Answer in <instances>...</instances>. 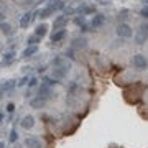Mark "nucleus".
<instances>
[{
	"label": "nucleus",
	"instance_id": "f3484780",
	"mask_svg": "<svg viewBox=\"0 0 148 148\" xmlns=\"http://www.w3.org/2000/svg\"><path fill=\"white\" fill-rule=\"evenodd\" d=\"M64 23H66V16H59V18H56L54 20V28H58V30H61V27H63Z\"/></svg>",
	"mask_w": 148,
	"mask_h": 148
},
{
	"label": "nucleus",
	"instance_id": "9d476101",
	"mask_svg": "<svg viewBox=\"0 0 148 148\" xmlns=\"http://www.w3.org/2000/svg\"><path fill=\"white\" fill-rule=\"evenodd\" d=\"M64 35H66V30H63V28H61V30H58V32H54V35L51 36V41H53V43L61 41V40L64 38Z\"/></svg>",
	"mask_w": 148,
	"mask_h": 148
},
{
	"label": "nucleus",
	"instance_id": "2eb2a0df",
	"mask_svg": "<svg viewBox=\"0 0 148 148\" xmlns=\"http://www.w3.org/2000/svg\"><path fill=\"white\" fill-rule=\"evenodd\" d=\"M0 32L3 33V35H12V27L5 21H0Z\"/></svg>",
	"mask_w": 148,
	"mask_h": 148
},
{
	"label": "nucleus",
	"instance_id": "f03ea898",
	"mask_svg": "<svg viewBox=\"0 0 148 148\" xmlns=\"http://www.w3.org/2000/svg\"><path fill=\"white\" fill-rule=\"evenodd\" d=\"M68 71H69V64H68V63L61 64V66H54V69H53V76L56 77V79H63V77H66Z\"/></svg>",
	"mask_w": 148,
	"mask_h": 148
},
{
	"label": "nucleus",
	"instance_id": "0eeeda50",
	"mask_svg": "<svg viewBox=\"0 0 148 148\" xmlns=\"http://www.w3.org/2000/svg\"><path fill=\"white\" fill-rule=\"evenodd\" d=\"M48 8H49V10L54 13L56 10H61V8H64V2H63V0H51V2L48 3Z\"/></svg>",
	"mask_w": 148,
	"mask_h": 148
},
{
	"label": "nucleus",
	"instance_id": "b1692460",
	"mask_svg": "<svg viewBox=\"0 0 148 148\" xmlns=\"http://www.w3.org/2000/svg\"><path fill=\"white\" fill-rule=\"evenodd\" d=\"M140 15L145 16V18H148V7H147V8H143V10L140 12Z\"/></svg>",
	"mask_w": 148,
	"mask_h": 148
},
{
	"label": "nucleus",
	"instance_id": "1a4fd4ad",
	"mask_svg": "<svg viewBox=\"0 0 148 148\" xmlns=\"http://www.w3.org/2000/svg\"><path fill=\"white\" fill-rule=\"evenodd\" d=\"M53 95V92H51V87L48 84H43L41 86V89H40V97H43L45 101H46L48 97H51Z\"/></svg>",
	"mask_w": 148,
	"mask_h": 148
},
{
	"label": "nucleus",
	"instance_id": "4be33fe9",
	"mask_svg": "<svg viewBox=\"0 0 148 148\" xmlns=\"http://www.w3.org/2000/svg\"><path fill=\"white\" fill-rule=\"evenodd\" d=\"M28 81H30V77H27V76H25V77H21V79H20V82H18L16 86H18V87H23L25 84H28Z\"/></svg>",
	"mask_w": 148,
	"mask_h": 148
},
{
	"label": "nucleus",
	"instance_id": "423d86ee",
	"mask_svg": "<svg viewBox=\"0 0 148 148\" xmlns=\"http://www.w3.org/2000/svg\"><path fill=\"white\" fill-rule=\"evenodd\" d=\"M33 125H35V117L33 115H25L21 119V128L30 130V128H33Z\"/></svg>",
	"mask_w": 148,
	"mask_h": 148
},
{
	"label": "nucleus",
	"instance_id": "bb28decb",
	"mask_svg": "<svg viewBox=\"0 0 148 148\" xmlns=\"http://www.w3.org/2000/svg\"><path fill=\"white\" fill-rule=\"evenodd\" d=\"M3 20H5V15H3V13L0 12V21H3Z\"/></svg>",
	"mask_w": 148,
	"mask_h": 148
},
{
	"label": "nucleus",
	"instance_id": "dca6fc26",
	"mask_svg": "<svg viewBox=\"0 0 148 148\" xmlns=\"http://www.w3.org/2000/svg\"><path fill=\"white\" fill-rule=\"evenodd\" d=\"M13 59H15V53H12V51H10V53L3 54V59H2V63H3V64H10Z\"/></svg>",
	"mask_w": 148,
	"mask_h": 148
},
{
	"label": "nucleus",
	"instance_id": "6e6552de",
	"mask_svg": "<svg viewBox=\"0 0 148 148\" xmlns=\"http://www.w3.org/2000/svg\"><path fill=\"white\" fill-rule=\"evenodd\" d=\"M45 99L43 97H40V95H36V97H33L32 101H30V106L33 107V109H43V106H45Z\"/></svg>",
	"mask_w": 148,
	"mask_h": 148
},
{
	"label": "nucleus",
	"instance_id": "9b49d317",
	"mask_svg": "<svg viewBox=\"0 0 148 148\" xmlns=\"http://www.w3.org/2000/svg\"><path fill=\"white\" fill-rule=\"evenodd\" d=\"M35 53H38V46H28L23 49V58H30V56H33Z\"/></svg>",
	"mask_w": 148,
	"mask_h": 148
},
{
	"label": "nucleus",
	"instance_id": "c85d7f7f",
	"mask_svg": "<svg viewBox=\"0 0 148 148\" xmlns=\"http://www.w3.org/2000/svg\"><path fill=\"white\" fill-rule=\"evenodd\" d=\"M2 119H3V114H0V122H2Z\"/></svg>",
	"mask_w": 148,
	"mask_h": 148
},
{
	"label": "nucleus",
	"instance_id": "39448f33",
	"mask_svg": "<svg viewBox=\"0 0 148 148\" xmlns=\"http://www.w3.org/2000/svg\"><path fill=\"white\" fill-rule=\"evenodd\" d=\"M25 145H27V148H43V143L38 137H28L25 140Z\"/></svg>",
	"mask_w": 148,
	"mask_h": 148
},
{
	"label": "nucleus",
	"instance_id": "f8f14e48",
	"mask_svg": "<svg viewBox=\"0 0 148 148\" xmlns=\"http://www.w3.org/2000/svg\"><path fill=\"white\" fill-rule=\"evenodd\" d=\"M30 21H32V13H30V12H27V13L23 15V18L20 20V27L21 28H27L28 25H30Z\"/></svg>",
	"mask_w": 148,
	"mask_h": 148
},
{
	"label": "nucleus",
	"instance_id": "393cba45",
	"mask_svg": "<svg viewBox=\"0 0 148 148\" xmlns=\"http://www.w3.org/2000/svg\"><path fill=\"white\" fill-rule=\"evenodd\" d=\"M13 110H15V106H13V104H8V106H7V112H10L12 114Z\"/></svg>",
	"mask_w": 148,
	"mask_h": 148
},
{
	"label": "nucleus",
	"instance_id": "c756f323",
	"mask_svg": "<svg viewBox=\"0 0 148 148\" xmlns=\"http://www.w3.org/2000/svg\"><path fill=\"white\" fill-rule=\"evenodd\" d=\"M142 2H143V3H147V5H148V0H142Z\"/></svg>",
	"mask_w": 148,
	"mask_h": 148
},
{
	"label": "nucleus",
	"instance_id": "ddd939ff",
	"mask_svg": "<svg viewBox=\"0 0 148 148\" xmlns=\"http://www.w3.org/2000/svg\"><path fill=\"white\" fill-rule=\"evenodd\" d=\"M46 30H48L46 25H38L36 30H35V35H36L38 38H43L45 35H46Z\"/></svg>",
	"mask_w": 148,
	"mask_h": 148
},
{
	"label": "nucleus",
	"instance_id": "5701e85b",
	"mask_svg": "<svg viewBox=\"0 0 148 148\" xmlns=\"http://www.w3.org/2000/svg\"><path fill=\"white\" fill-rule=\"evenodd\" d=\"M16 137H18V133H16V130L13 128V130L10 132V143H13V142H15V140H16Z\"/></svg>",
	"mask_w": 148,
	"mask_h": 148
},
{
	"label": "nucleus",
	"instance_id": "412c9836",
	"mask_svg": "<svg viewBox=\"0 0 148 148\" xmlns=\"http://www.w3.org/2000/svg\"><path fill=\"white\" fill-rule=\"evenodd\" d=\"M45 84H48L49 87L51 86H54V84H58V81H54V79H51V77H45Z\"/></svg>",
	"mask_w": 148,
	"mask_h": 148
},
{
	"label": "nucleus",
	"instance_id": "f257e3e1",
	"mask_svg": "<svg viewBox=\"0 0 148 148\" xmlns=\"http://www.w3.org/2000/svg\"><path fill=\"white\" fill-rule=\"evenodd\" d=\"M148 40V21H143L138 27V32L135 33V43L137 45H143Z\"/></svg>",
	"mask_w": 148,
	"mask_h": 148
},
{
	"label": "nucleus",
	"instance_id": "a211bd4d",
	"mask_svg": "<svg viewBox=\"0 0 148 148\" xmlns=\"http://www.w3.org/2000/svg\"><path fill=\"white\" fill-rule=\"evenodd\" d=\"M40 40H41V38H38L36 35L30 36V38H28V46H36L38 43H40Z\"/></svg>",
	"mask_w": 148,
	"mask_h": 148
},
{
	"label": "nucleus",
	"instance_id": "cd10ccee",
	"mask_svg": "<svg viewBox=\"0 0 148 148\" xmlns=\"http://www.w3.org/2000/svg\"><path fill=\"white\" fill-rule=\"evenodd\" d=\"M0 148H5V143L3 142H0Z\"/></svg>",
	"mask_w": 148,
	"mask_h": 148
},
{
	"label": "nucleus",
	"instance_id": "6ab92c4d",
	"mask_svg": "<svg viewBox=\"0 0 148 148\" xmlns=\"http://www.w3.org/2000/svg\"><path fill=\"white\" fill-rule=\"evenodd\" d=\"M13 81H7L5 84H2V87H0V90H2V92H7V90H10L12 87H13Z\"/></svg>",
	"mask_w": 148,
	"mask_h": 148
},
{
	"label": "nucleus",
	"instance_id": "20e7f679",
	"mask_svg": "<svg viewBox=\"0 0 148 148\" xmlns=\"http://www.w3.org/2000/svg\"><path fill=\"white\" fill-rule=\"evenodd\" d=\"M117 35L122 36V38H130L133 35V32H132V28L128 27L127 23H122V25L117 27Z\"/></svg>",
	"mask_w": 148,
	"mask_h": 148
},
{
	"label": "nucleus",
	"instance_id": "aec40b11",
	"mask_svg": "<svg viewBox=\"0 0 148 148\" xmlns=\"http://www.w3.org/2000/svg\"><path fill=\"white\" fill-rule=\"evenodd\" d=\"M36 84H38V79H36V77H30V81H28V87H30V89H33Z\"/></svg>",
	"mask_w": 148,
	"mask_h": 148
},
{
	"label": "nucleus",
	"instance_id": "4468645a",
	"mask_svg": "<svg viewBox=\"0 0 148 148\" xmlns=\"http://www.w3.org/2000/svg\"><path fill=\"white\" fill-rule=\"evenodd\" d=\"M104 20H106V16H104V15H95L94 18H92V27H94V28L101 27L102 23H104Z\"/></svg>",
	"mask_w": 148,
	"mask_h": 148
},
{
	"label": "nucleus",
	"instance_id": "a878e982",
	"mask_svg": "<svg viewBox=\"0 0 148 148\" xmlns=\"http://www.w3.org/2000/svg\"><path fill=\"white\" fill-rule=\"evenodd\" d=\"M84 21H86L84 16H82V18H76V23H77V25H84Z\"/></svg>",
	"mask_w": 148,
	"mask_h": 148
},
{
	"label": "nucleus",
	"instance_id": "7ed1b4c3",
	"mask_svg": "<svg viewBox=\"0 0 148 148\" xmlns=\"http://www.w3.org/2000/svg\"><path fill=\"white\" fill-rule=\"evenodd\" d=\"M132 64H133L137 69H147L148 61H147V58H145V56H142V54H133Z\"/></svg>",
	"mask_w": 148,
	"mask_h": 148
}]
</instances>
